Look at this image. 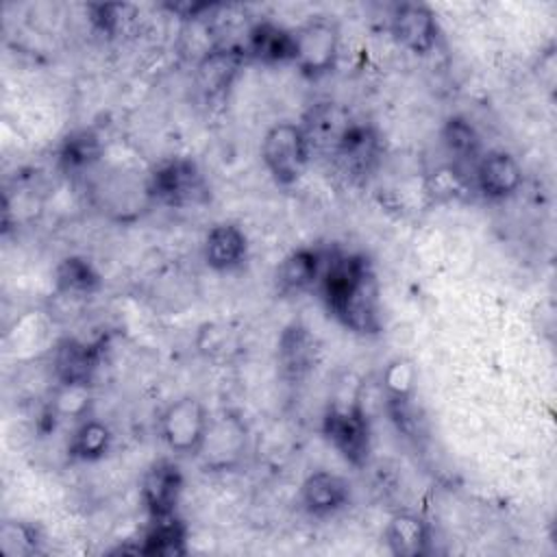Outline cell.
<instances>
[{"instance_id": "18", "label": "cell", "mask_w": 557, "mask_h": 557, "mask_svg": "<svg viewBox=\"0 0 557 557\" xmlns=\"http://www.w3.org/2000/svg\"><path fill=\"white\" fill-rule=\"evenodd\" d=\"M244 52L250 59L261 63H283L294 61V30H287L272 22H259L248 30V39L244 44Z\"/></svg>"}, {"instance_id": "2", "label": "cell", "mask_w": 557, "mask_h": 557, "mask_svg": "<svg viewBox=\"0 0 557 557\" xmlns=\"http://www.w3.org/2000/svg\"><path fill=\"white\" fill-rule=\"evenodd\" d=\"M248 450V429L244 418L233 409H222L209 416L205 437L196 457L209 472L235 470Z\"/></svg>"}, {"instance_id": "15", "label": "cell", "mask_w": 557, "mask_h": 557, "mask_svg": "<svg viewBox=\"0 0 557 557\" xmlns=\"http://www.w3.org/2000/svg\"><path fill=\"white\" fill-rule=\"evenodd\" d=\"M100 350L74 337H63L52 352V376L59 385H89L98 368Z\"/></svg>"}, {"instance_id": "16", "label": "cell", "mask_w": 557, "mask_h": 557, "mask_svg": "<svg viewBox=\"0 0 557 557\" xmlns=\"http://www.w3.org/2000/svg\"><path fill=\"white\" fill-rule=\"evenodd\" d=\"M324 255L318 248H298L289 252L274 274V287L281 296L302 294L320 283L324 270Z\"/></svg>"}, {"instance_id": "24", "label": "cell", "mask_w": 557, "mask_h": 557, "mask_svg": "<svg viewBox=\"0 0 557 557\" xmlns=\"http://www.w3.org/2000/svg\"><path fill=\"white\" fill-rule=\"evenodd\" d=\"M185 537H187V529L183 520H178L174 513L165 518H152V527L144 535V544L137 548V553L161 555V557L183 555Z\"/></svg>"}, {"instance_id": "3", "label": "cell", "mask_w": 557, "mask_h": 557, "mask_svg": "<svg viewBox=\"0 0 557 557\" xmlns=\"http://www.w3.org/2000/svg\"><path fill=\"white\" fill-rule=\"evenodd\" d=\"M261 159L276 185L289 187L300 181L311 159V148L300 124L278 122L268 128L261 144Z\"/></svg>"}, {"instance_id": "7", "label": "cell", "mask_w": 557, "mask_h": 557, "mask_svg": "<svg viewBox=\"0 0 557 557\" xmlns=\"http://www.w3.org/2000/svg\"><path fill=\"white\" fill-rule=\"evenodd\" d=\"M339 33L335 22L318 15L294 30L296 57L294 63L307 76H320L329 72L337 57Z\"/></svg>"}, {"instance_id": "22", "label": "cell", "mask_w": 557, "mask_h": 557, "mask_svg": "<svg viewBox=\"0 0 557 557\" xmlns=\"http://www.w3.org/2000/svg\"><path fill=\"white\" fill-rule=\"evenodd\" d=\"M54 285L57 292L65 296H89L100 289L102 278L89 259L72 255L57 265Z\"/></svg>"}, {"instance_id": "1", "label": "cell", "mask_w": 557, "mask_h": 557, "mask_svg": "<svg viewBox=\"0 0 557 557\" xmlns=\"http://www.w3.org/2000/svg\"><path fill=\"white\" fill-rule=\"evenodd\" d=\"M320 292L326 309L346 329L359 335L381 331L379 285L363 255H331L320 276Z\"/></svg>"}, {"instance_id": "25", "label": "cell", "mask_w": 557, "mask_h": 557, "mask_svg": "<svg viewBox=\"0 0 557 557\" xmlns=\"http://www.w3.org/2000/svg\"><path fill=\"white\" fill-rule=\"evenodd\" d=\"M111 444V431L100 420H85L72 435L67 453L72 459L78 461H94L100 459Z\"/></svg>"}, {"instance_id": "8", "label": "cell", "mask_w": 557, "mask_h": 557, "mask_svg": "<svg viewBox=\"0 0 557 557\" xmlns=\"http://www.w3.org/2000/svg\"><path fill=\"white\" fill-rule=\"evenodd\" d=\"M244 48L218 46L211 48L196 65V87L205 104H222L228 96L244 61Z\"/></svg>"}, {"instance_id": "17", "label": "cell", "mask_w": 557, "mask_h": 557, "mask_svg": "<svg viewBox=\"0 0 557 557\" xmlns=\"http://www.w3.org/2000/svg\"><path fill=\"white\" fill-rule=\"evenodd\" d=\"M300 500L311 516H318V518L331 516L348 505L350 483L344 476L326 470L313 472L305 479L300 487Z\"/></svg>"}, {"instance_id": "26", "label": "cell", "mask_w": 557, "mask_h": 557, "mask_svg": "<svg viewBox=\"0 0 557 557\" xmlns=\"http://www.w3.org/2000/svg\"><path fill=\"white\" fill-rule=\"evenodd\" d=\"M39 533L35 527L17 520L0 524V550L7 557H26L39 553Z\"/></svg>"}, {"instance_id": "28", "label": "cell", "mask_w": 557, "mask_h": 557, "mask_svg": "<svg viewBox=\"0 0 557 557\" xmlns=\"http://www.w3.org/2000/svg\"><path fill=\"white\" fill-rule=\"evenodd\" d=\"M416 370L411 361L396 359L381 374V385L385 389V400L389 398H413Z\"/></svg>"}, {"instance_id": "13", "label": "cell", "mask_w": 557, "mask_h": 557, "mask_svg": "<svg viewBox=\"0 0 557 557\" xmlns=\"http://www.w3.org/2000/svg\"><path fill=\"white\" fill-rule=\"evenodd\" d=\"M472 181L483 196L500 200L518 191V187L522 185V168L513 154L505 150H492L487 154H481V159L476 161Z\"/></svg>"}, {"instance_id": "29", "label": "cell", "mask_w": 557, "mask_h": 557, "mask_svg": "<svg viewBox=\"0 0 557 557\" xmlns=\"http://www.w3.org/2000/svg\"><path fill=\"white\" fill-rule=\"evenodd\" d=\"M89 11H91V22L100 30L113 33L115 26H117V17H120L122 7L120 4H91Z\"/></svg>"}, {"instance_id": "9", "label": "cell", "mask_w": 557, "mask_h": 557, "mask_svg": "<svg viewBox=\"0 0 557 557\" xmlns=\"http://www.w3.org/2000/svg\"><path fill=\"white\" fill-rule=\"evenodd\" d=\"M389 30L394 39L416 54H426L437 44L435 13L422 2H400L392 9Z\"/></svg>"}, {"instance_id": "4", "label": "cell", "mask_w": 557, "mask_h": 557, "mask_svg": "<svg viewBox=\"0 0 557 557\" xmlns=\"http://www.w3.org/2000/svg\"><path fill=\"white\" fill-rule=\"evenodd\" d=\"M146 194L168 207H183L200 202L207 196L205 178L198 165L189 159H168L159 163L146 183Z\"/></svg>"}, {"instance_id": "14", "label": "cell", "mask_w": 557, "mask_h": 557, "mask_svg": "<svg viewBox=\"0 0 557 557\" xmlns=\"http://www.w3.org/2000/svg\"><path fill=\"white\" fill-rule=\"evenodd\" d=\"M350 124H352V117L342 104L318 102L309 109L300 126L309 141L311 154L322 152L324 157H331Z\"/></svg>"}, {"instance_id": "20", "label": "cell", "mask_w": 557, "mask_h": 557, "mask_svg": "<svg viewBox=\"0 0 557 557\" xmlns=\"http://www.w3.org/2000/svg\"><path fill=\"white\" fill-rule=\"evenodd\" d=\"M248 250L246 235L239 226L222 222L215 224L205 239V261L218 272H228L237 268Z\"/></svg>"}, {"instance_id": "19", "label": "cell", "mask_w": 557, "mask_h": 557, "mask_svg": "<svg viewBox=\"0 0 557 557\" xmlns=\"http://www.w3.org/2000/svg\"><path fill=\"white\" fill-rule=\"evenodd\" d=\"M385 544L396 557H422L431 548L429 524L416 513H396L383 531Z\"/></svg>"}, {"instance_id": "12", "label": "cell", "mask_w": 557, "mask_h": 557, "mask_svg": "<svg viewBox=\"0 0 557 557\" xmlns=\"http://www.w3.org/2000/svg\"><path fill=\"white\" fill-rule=\"evenodd\" d=\"M141 503L150 518H165L176 511L183 494V472L172 459H157L141 479Z\"/></svg>"}, {"instance_id": "21", "label": "cell", "mask_w": 557, "mask_h": 557, "mask_svg": "<svg viewBox=\"0 0 557 557\" xmlns=\"http://www.w3.org/2000/svg\"><path fill=\"white\" fill-rule=\"evenodd\" d=\"M102 157V141L96 131L78 128L70 133L59 148V165L67 174L89 172Z\"/></svg>"}, {"instance_id": "11", "label": "cell", "mask_w": 557, "mask_h": 557, "mask_svg": "<svg viewBox=\"0 0 557 557\" xmlns=\"http://www.w3.org/2000/svg\"><path fill=\"white\" fill-rule=\"evenodd\" d=\"M381 154V141L376 131L370 124L355 122L346 128L344 137L339 139L335 152L331 154L333 161L339 165L342 174L352 181L363 178L372 172Z\"/></svg>"}, {"instance_id": "5", "label": "cell", "mask_w": 557, "mask_h": 557, "mask_svg": "<svg viewBox=\"0 0 557 557\" xmlns=\"http://www.w3.org/2000/svg\"><path fill=\"white\" fill-rule=\"evenodd\" d=\"M209 413L196 396H181L172 400L161 418L159 433L165 446L176 455H196L205 437Z\"/></svg>"}, {"instance_id": "27", "label": "cell", "mask_w": 557, "mask_h": 557, "mask_svg": "<svg viewBox=\"0 0 557 557\" xmlns=\"http://www.w3.org/2000/svg\"><path fill=\"white\" fill-rule=\"evenodd\" d=\"M239 342L235 333L224 324H202L198 331V350L207 355L209 359H226L233 352H237Z\"/></svg>"}, {"instance_id": "10", "label": "cell", "mask_w": 557, "mask_h": 557, "mask_svg": "<svg viewBox=\"0 0 557 557\" xmlns=\"http://www.w3.org/2000/svg\"><path fill=\"white\" fill-rule=\"evenodd\" d=\"M318 355L320 344L315 335L302 322H292L278 337L276 361L281 379L287 383H300L315 368Z\"/></svg>"}, {"instance_id": "6", "label": "cell", "mask_w": 557, "mask_h": 557, "mask_svg": "<svg viewBox=\"0 0 557 557\" xmlns=\"http://www.w3.org/2000/svg\"><path fill=\"white\" fill-rule=\"evenodd\" d=\"M324 435L342 453V457L361 468L370 457V418L357 407L355 400L348 405H333L324 413Z\"/></svg>"}, {"instance_id": "23", "label": "cell", "mask_w": 557, "mask_h": 557, "mask_svg": "<svg viewBox=\"0 0 557 557\" xmlns=\"http://www.w3.org/2000/svg\"><path fill=\"white\" fill-rule=\"evenodd\" d=\"M442 144L455 159L453 168L459 170V165H470L474 172V165L481 159V137L468 120L448 117L442 126Z\"/></svg>"}]
</instances>
